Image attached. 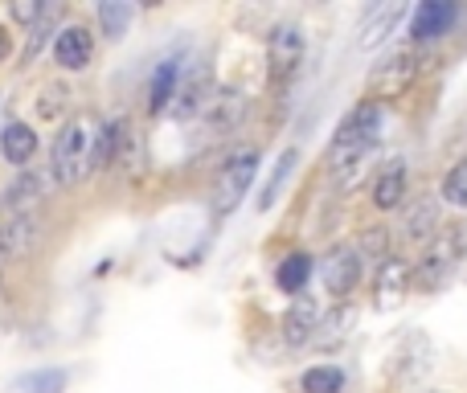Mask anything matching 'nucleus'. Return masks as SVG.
I'll list each match as a JSON object with an SVG mask.
<instances>
[{
	"label": "nucleus",
	"instance_id": "nucleus-10",
	"mask_svg": "<svg viewBox=\"0 0 467 393\" xmlns=\"http://www.w3.org/2000/svg\"><path fill=\"white\" fill-rule=\"evenodd\" d=\"M41 242V217L21 213V217H0V266L21 263L37 250Z\"/></svg>",
	"mask_w": 467,
	"mask_h": 393
},
{
	"label": "nucleus",
	"instance_id": "nucleus-28",
	"mask_svg": "<svg viewBox=\"0 0 467 393\" xmlns=\"http://www.w3.org/2000/svg\"><path fill=\"white\" fill-rule=\"evenodd\" d=\"M49 8L54 5H41V0H13V5H8V16H13L16 25H25V29H33V25H41L49 16Z\"/></svg>",
	"mask_w": 467,
	"mask_h": 393
},
{
	"label": "nucleus",
	"instance_id": "nucleus-6",
	"mask_svg": "<svg viewBox=\"0 0 467 393\" xmlns=\"http://www.w3.org/2000/svg\"><path fill=\"white\" fill-rule=\"evenodd\" d=\"M258 148H242V152H234L226 164H222L218 172V185H213V213L226 217L234 209L242 205V197L250 193V185H254L258 177Z\"/></svg>",
	"mask_w": 467,
	"mask_h": 393
},
{
	"label": "nucleus",
	"instance_id": "nucleus-5",
	"mask_svg": "<svg viewBox=\"0 0 467 393\" xmlns=\"http://www.w3.org/2000/svg\"><path fill=\"white\" fill-rule=\"evenodd\" d=\"M381 123H386V111H381V103H373V98H361V103L348 107L345 119L337 123L328 152H365V148H378Z\"/></svg>",
	"mask_w": 467,
	"mask_h": 393
},
{
	"label": "nucleus",
	"instance_id": "nucleus-7",
	"mask_svg": "<svg viewBox=\"0 0 467 393\" xmlns=\"http://www.w3.org/2000/svg\"><path fill=\"white\" fill-rule=\"evenodd\" d=\"M320 271V283L332 299H348L357 287H361V274H365V258L357 254L353 246H332L324 263H316Z\"/></svg>",
	"mask_w": 467,
	"mask_h": 393
},
{
	"label": "nucleus",
	"instance_id": "nucleus-29",
	"mask_svg": "<svg viewBox=\"0 0 467 393\" xmlns=\"http://www.w3.org/2000/svg\"><path fill=\"white\" fill-rule=\"evenodd\" d=\"M54 16H57V5L54 8H49V16H46V21H41V25H33V29H29V41H25V66H29L33 62V57H37L41 54V46H46V41H49V33H54Z\"/></svg>",
	"mask_w": 467,
	"mask_h": 393
},
{
	"label": "nucleus",
	"instance_id": "nucleus-15",
	"mask_svg": "<svg viewBox=\"0 0 467 393\" xmlns=\"http://www.w3.org/2000/svg\"><path fill=\"white\" fill-rule=\"evenodd\" d=\"M213 78L205 70H193V74H181V82H177V95H172V107L169 111L177 115V119H202L205 115V107H210V98H213Z\"/></svg>",
	"mask_w": 467,
	"mask_h": 393
},
{
	"label": "nucleus",
	"instance_id": "nucleus-13",
	"mask_svg": "<svg viewBox=\"0 0 467 393\" xmlns=\"http://www.w3.org/2000/svg\"><path fill=\"white\" fill-rule=\"evenodd\" d=\"M320 324H324V304L312 295H299V299H291L287 315H283V340L304 348L320 336Z\"/></svg>",
	"mask_w": 467,
	"mask_h": 393
},
{
	"label": "nucleus",
	"instance_id": "nucleus-12",
	"mask_svg": "<svg viewBox=\"0 0 467 393\" xmlns=\"http://www.w3.org/2000/svg\"><path fill=\"white\" fill-rule=\"evenodd\" d=\"M406 16L402 0H381V5H369L361 13V25H357V49H378L386 46V37L398 29V21Z\"/></svg>",
	"mask_w": 467,
	"mask_h": 393
},
{
	"label": "nucleus",
	"instance_id": "nucleus-26",
	"mask_svg": "<svg viewBox=\"0 0 467 393\" xmlns=\"http://www.w3.org/2000/svg\"><path fill=\"white\" fill-rule=\"evenodd\" d=\"M402 233H406V238H410V242L439 238V233H443V225H439V209H435V205H414L410 213H406Z\"/></svg>",
	"mask_w": 467,
	"mask_h": 393
},
{
	"label": "nucleus",
	"instance_id": "nucleus-22",
	"mask_svg": "<svg viewBox=\"0 0 467 393\" xmlns=\"http://www.w3.org/2000/svg\"><path fill=\"white\" fill-rule=\"evenodd\" d=\"M299 169V148H283L279 152V160H275V172L266 177V185H263V193H258V209H271L275 201H279V193H283V185L291 181V172Z\"/></svg>",
	"mask_w": 467,
	"mask_h": 393
},
{
	"label": "nucleus",
	"instance_id": "nucleus-9",
	"mask_svg": "<svg viewBox=\"0 0 467 393\" xmlns=\"http://www.w3.org/2000/svg\"><path fill=\"white\" fill-rule=\"evenodd\" d=\"M410 201V169L406 160H386L369 181V205L378 213H398Z\"/></svg>",
	"mask_w": 467,
	"mask_h": 393
},
{
	"label": "nucleus",
	"instance_id": "nucleus-1",
	"mask_svg": "<svg viewBox=\"0 0 467 393\" xmlns=\"http://www.w3.org/2000/svg\"><path fill=\"white\" fill-rule=\"evenodd\" d=\"M99 131H103V119L95 111L66 115L62 128L54 131V144H49V177H54V185H62V189L82 185L95 172Z\"/></svg>",
	"mask_w": 467,
	"mask_h": 393
},
{
	"label": "nucleus",
	"instance_id": "nucleus-31",
	"mask_svg": "<svg viewBox=\"0 0 467 393\" xmlns=\"http://www.w3.org/2000/svg\"><path fill=\"white\" fill-rule=\"evenodd\" d=\"M8 54H13V33H8V25L0 21V62H8Z\"/></svg>",
	"mask_w": 467,
	"mask_h": 393
},
{
	"label": "nucleus",
	"instance_id": "nucleus-11",
	"mask_svg": "<svg viewBox=\"0 0 467 393\" xmlns=\"http://www.w3.org/2000/svg\"><path fill=\"white\" fill-rule=\"evenodd\" d=\"M455 16H460V8H455L451 0H422V5H414V13H410V46L427 49L431 41L447 37L451 25H455Z\"/></svg>",
	"mask_w": 467,
	"mask_h": 393
},
{
	"label": "nucleus",
	"instance_id": "nucleus-30",
	"mask_svg": "<svg viewBox=\"0 0 467 393\" xmlns=\"http://www.w3.org/2000/svg\"><path fill=\"white\" fill-rule=\"evenodd\" d=\"M57 98H62V103H66V98H70V90H66V87H57V82H54V87H46V90H41V103H37V111H41V119H46V123H57V128H62V111H57Z\"/></svg>",
	"mask_w": 467,
	"mask_h": 393
},
{
	"label": "nucleus",
	"instance_id": "nucleus-8",
	"mask_svg": "<svg viewBox=\"0 0 467 393\" xmlns=\"http://www.w3.org/2000/svg\"><path fill=\"white\" fill-rule=\"evenodd\" d=\"M54 177L49 169H21V177L0 193V217H21V213H37V205L49 197Z\"/></svg>",
	"mask_w": 467,
	"mask_h": 393
},
{
	"label": "nucleus",
	"instance_id": "nucleus-14",
	"mask_svg": "<svg viewBox=\"0 0 467 393\" xmlns=\"http://www.w3.org/2000/svg\"><path fill=\"white\" fill-rule=\"evenodd\" d=\"M90 57H95V33L87 25H66V29L54 33V62L62 70H70V74L87 70Z\"/></svg>",
	"mask_w": 467,
	"mask_h": 393
},
{
	"label": "nucleus",
	"instance_id": "nucleus-3",
	"mask_svg": "<svg viewBox=\"0 0 467 393\" xmlns=\"http://www.w3.org/2000/svg\"><path fill=\"white\" fill-rule=\"evenodd\" d=\"M307 57V37L296 21H279L266 29V74L271 82H296Z\"/></svg>",
	"mask_w": 467,
	"mask_h": 393
},
{
	"label": "nucleus",
	"instance_id": "nucleus-2",
	"mask_svg": "<svg viewBox=\"0 0 467 393\" xmlns=\"http://www.w3.org/2000/svg\"><path fill=\"white\" fill-rule=\"evenodd\" d=\"M431 70V54L422 46H406L394 49L386 62H378L365 78V98L373 103H394V98H406L414 90V82Z\"/></svg>",
	"mask_w": 467,
	"mask_h": 393
},
{
	"label": "nucleus",
	"instance_id": "nucleus-24",
	"mask_svg": "<svg viewBox=\"0 0 467 393\" xmlns=\"http://www.w3.org/2000/svg\"><path fill=\"white\" fill-rule=\"evenodd\" d=\"M131 16H136V8L123 5V0H103V5L95 8V21H99V29H103L107 41H119L123 33H128Z\"/></svg>",
	"mask_w": 467,
	"mask_h": 393
},
{
	"label": "nucleus",
	"instance_id": "nucleus-20",
	"mask_svg": "<svg viewBox=\"0 0 467 393\" xmlns=\"http://www.w3.org/2000/svg\"><path fill=\"white\" fill-rule=\"evenodd\" d=\"M0 156H5L8 164H16V169H29V160L37 156V131H33L29 123L13 119L0 131Z\"/></svg>",
	"mask_w": 467,
	"mask_h": 393
},
{
	"label": "nucleus",
	"instance_id": "nucleus-23",
	"mask_svg": "<svg viewBox=\"0 0 467 393\" xmlns=\"http://www.w3.org/2000/svg\"><path fill=\"white\" fill-rule=\"evenodd\" d=\"M348 377L340 365H312V369L299 373V389L304 393H345Z\"/></svg>",
	"mask_w": 467,
	"mask_h": 393
},
{
	"label": "nucleus",
	"instance_id": "nucleus-17",
	"mask_svg": "<svg viewBox=\"0 0 467 393\" xmlns=\"http://www.w3.org/2000/svg\"><path fill=\"white\" fill-rule=\"evenodd\" d=\"M242 115H246V95H242V90H222L218 87L202 119H205V128H210L213 136H230V131L242 123Z\"/></svg>",
	"mask_w": 467,
	"mask_h": 393
},
{
	"label": "nucleus",
	"instance_id": "nucleus-16",
	"mask_svg": "<svg viewBox=\"0 0 467 393\" xmlns=\"http://www.w3.org/2000/svg\"><path fill=\"white\" fill-rule=\"evenodd\" d=\"M373 152L378 148H365V152H328L324 164H328V181L340 189V193H353L373 169Z\"/></svg>",
	"mask_w": 467,
	"mask_h": 393
},
{
	"label": "nucleus",
	"instance_id": "nucleus-25",
	"mask_svg": "<svg viewBox=\"0 0 467 393\" xmlns=\"http://www.w3.org/2000/svg\"><path fill=\"white\" fill-rule=\"evenodd\" d=\"M439 201H443L447 209H463V213H467V156H463V160H455L451 169L443 172Z\"/></svg>",
	"mask_w": 467,
	"mask_h": 393
},
{
	"label": "nucleus",
	"instance_id": "nucleus-21",
	"mask_svg": "<svg viewBox=\"0 0 467 393\" xmlns=\"http://www.w3.org/2000/svg\"><path fill=\"white\" fill-rule=\"evenodd\" d=\"M177 82H181V57H164V62L156 66L152 82H148V107H152V115H161L172 107Z\"/></svg>",
	"mask_w": 467,
	"mask_h": 393
},
{
	"label": "nucleus",
	"instance_id": "nucleus-4",
	"mask_svg": "<svg viewBox=\"0 0 467 393\" xmlns=\"http://www.w3.org/2000/svg\"><path fill=\"white\" fill-rule=\"evenodd\" d=\"M460 258H463V238L460 233H439V238L431 242L427 254L410 266V287L422 291V295L447 287V279L460 271Z\"/></svg>",
	"mask_w": 467,
	"mask_h": 393
},
{
	"label": "nucleus",
	"instance_id": "nucleus-19",
	"mask_svg": "<svg viewBox=\"0 0 467 393\" xmlns=\"http://www.w3.org/2000/svg\"><path fill=\"white\" fill-rule=\"evenodd\" d=\"M316 274V258L307 254V250H291V254H283L279 263H275V287L283 291V295H304L307 283H312Z\"/></svg>",
	"mask_w": 467,
	"mask_h": 393
},
{
	"label": "nucleus",
	"instance_id": "nucleus-18",
	"mask_svg": "<svg viewBox=\"0 0 467 393\" xmlns=\"http://www.w3.org/2000/svg\"><path fill=\"white\" fill-rule=\"evenodd\" d=\"M373 291H378V304L381 307H394L398 299L410 291V266H406L398 254L381 258V263L373 266Z\"/></svg>",
	"mask_w": 467,
	"mask_h": 393
},
{
	"label": "nucleus",
	"instance_id": "nucleus-27",
	"mask_svg": "<svg viewBox=\"0 0 467 393\" xmlns=\"http://www.w3.org/2000/svg\"><path fill=\"white\" fill-rule=\"evenodd\" d=\"M16 389H25V393H66V373L62 369H33L16 381Z\"/></svg>",
	"mask_w": 467,
	"mask_h": 393
}]
</instances>
